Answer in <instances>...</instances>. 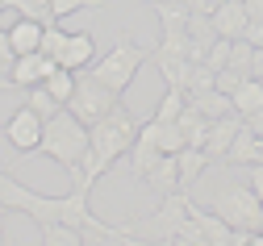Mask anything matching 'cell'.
Segmentation results:
<instances>
[{"instance_id": "obj_1", "label": "cell", "mask_w": 263, "mask_h": 246, "mask_svg": "<svg viewBox=\"0 0 263 246\" xmlns=\"http://www.w3.org/2000/svg\"><path fill=\"white\" fill-rule=\"evenodd\" d=\"M138 129H142V117H134L125 104H117L109 117H101V121L92 125V146L84 155V175L71 180V184H88L92 188L101 175H109V167L121 155H129V146L138 142Z\"/></svg>"}, {"instance_id": "obj_2", "label": "cell", "mask_w": 263, "mask_h": 246, "mask_svg": "<svg viewBox=\"0 0 263 246\" xmlns=\"http://www.w3.org/2000/svg\"><path fill=\"white\" fill-rule=\"evenodd\" d=\"M88 146H92V125H84V121L67 109V104H63L54 117H46L38 155L54 159L63 171L71 175V180H80V175H84V155H88Z\"/></svg>"}, {"instance_id": "obj_3", "label": "cell", "mask_w": 263, "mask_h": 246, "mask_svg": "<svg viewBox=\"0 0 263 246\" xmlns=\"http://www.w3.org/2000/svg\"><path fill=\"white\" fill-rule=\"evenodd\" d=\"M146 59H151V50L138 46L129 33H121L117 46H113L109 54H101V59L88 67V75H92V80H101V84L113 88V92H125L129 84H134V75L142 71V63H146Z\"/></svg>"}, {"instance_id": "obj_4", "label": "cell", "mask_w": 263, "mask_h": 246, "mask_svg": "<svg viewBox=\"0 0 263 246\" xmlns=\"http://www.w3.org/2000/svg\"><path fill=\"white\" fill-rule=\"evenodd\" d=\"M213 213L226 217L242 234H263V200L255 196L251 184H226L213 192Z\"/></svg>"}, {"instance_id": "obj_5", "label": "cell", "mask_w": 263, "mask_h": 246, "mask_svg": "<svg viewBox=\"0 0 263 246\" xmlns=\"http://www.w3.org/2000/svg\"><path fill=\"white\" fill-rule=\"evenodd\" d=\"M192 217V200H188V192L180 188V192H167V196H159V209L142 221V225H134L138 230V238H146V242H176V234H180V225Z\"/></svg>"}, {"instance_id": "obj_6", "label": "cell", "mask_w": 263, "mask_h": 246, "mask_svg": "<svg viewBox=\"0 0 263 246\" xmlns=\"http://www.w3.org/2000/svg\"><path fill=\"white\" fill-rule=\"evenodd\" d=\"M121 104V92H113V88H105L101 80H80L76 84V92H71V100H67V109L84 121V125H96L101 117H109L113 109Z\"/></svg>"}, {"instance_id": "obj_7", "label": "cell", "mask_w": 263, "mask_h": 246, "mask_svg": "<svg viewBox=\"0 0 263 246\" xmlns=\"http://www.w3.org/2000/svg\"><path fill=\"white\" fill-rule=\"evenodd\" d=\"M42 129H46V117H38L29 104H21V109L5 121V138H9V146L17 150V159L38 155V146H42Z\"/></svg>"}, {"instance_id": "obj_8", "label": "cell", "mask_w": 263, "mask_h": 246, "mask_svg": "<svg viewBox=\"0 0 263 246\" xmlns=\"http://www.w3.org/2000/svg\"><path fill=\"white\" fill-rule=\"evenodd\" d=\"M54 67H59V63H54L50 54H42V50H29V54H17V59H13V67H9L5 75H9V84H13V88H21V92H25V88L42 84V80L54 71Z\"/></svg>"}, {"instance_id": "obj_9", "label": "cell", "mask_w": 263, "mask_h": 246, "mask_svg": "<svg viewBox=\"0 0 263 246\" xmlns=\"http://www.w3.org/2000/svg\"><path fill=\"white\" fill-rule=\"evenodd\" d=\"M242 125H247V117H242V113H226V117H217V121L209 125L205 150H209V159H213V163H221V159H226L230 142H234V138L242 134Z\"/></svg>"}, {"instance_id": "obj_10", "label": "cell", "mask_w": 263, "mask_h": 246, "mask_svg": "<svg viewBox=\"0 0 263 246\" xmlns=\"http://www.w3.org/2000/svg\"><path fill=\"white\" fill-rule=\"evenodd\" d=\"M92 63H96V33H92V29H71L67 50H63L59 67H71V71H88Z\"/></svg>"}, {"instance_id": "obj_11", "label": "cell", "mask_w": 263, "mask_h": 246, "mask_svg": "<svg viewBox=\"0 0 263 246\" xmlns=\"http://www.w3.org/2000/svg\"><path fill=\"white\" fill-rule=\"evenodd\" d=\"M159 159H163V150H159V142H155L151 125L142 121V129H138V142L129 146V175H134V180L142 184V180H146V171H151Z\"/></svg>"}, {"instance_id": "obj_12", "label": "cell", "mask_w": 263, "mask_h": 246, "mask_svg": "<svg viewBox=\"0 0 263 246\" xmlns=\"http://www.w3.org/2000/svg\"><path fill=\"white\" fill-rule=\"evenodd\" d=\"M192 217H196V225H201V238H205V246H234V225H230L226 217H217L213 209H201V204H192Z\"/></svg>"}, {"instance_id": "obj_13", "label": "cell", "mask_w": 263, "mask_h": 246, "mask_svg": "<svg viewBox=\"0 0 263 246\" xmlns=\"http://www.w3.org/2000/svg\"><path fill=\"white\" fill-rule=\"evenodd\" d=\"M247 21H251V13H247L242 0H226V5H217V13H213V29L221 33V38H242Z\"/></svg>"}, {"instance_id": "obj_14", "label": "cell", "mask_w": 263, "mask_h": 246, "mask_svg": "<svg viewBox=\"0 0 263 246\" xmlns=\"http://www.w3.org/2000/svg\"><path fill=\"white\" fill-rule=\"evenodd\" d=\"M176 167H180V188L188 192L196 180H201V175L213 167V159H209V150L205 146H184L180 155H176Z\"/></svg>"}, {"instance_id": "obj_15", "label": "cell", "mask_w": 263, "mask_h": 246, "mask_svg": "<svg viewBox=\"0 0 263 246\" xmlns=\"http://www.w3.org/2000/svg\"><path fill=\"white\" fill-rule=\"evenodd\" d=\"M155 196H167V192H180V167H176V155H163L142 180Z\"/></svg>"}, {"instance_id": "obj_16", "label": "cell", "mask_w": 263, "mask_h": 246, "mask_svg": "<svg viewBox=\"0 0 263 246\" xmlns=\"http://www.w3.org/2000/svg\"><path fill=\"white\" fill-rule=\"evenodd\" d=\"M155 17H159V29L163 33H180L188 29V17H192V0H159V5H151Z\"/></svg>"}, {"instance_id": "obj_17", "label": "cell", "mask_w": 263, "mask_h": 246, "mask_svg": "<svg viewBox=\"0 0 263 246\" xmlns=\"http://www.w3.org/2000/svg\"><path fill=\"white\" fill-rule=\"evenodd\" d=\"M188 104H192L196 113H205L209 121H217V117H226V113H234V100H230V92H221V88L192 92V96H188Z\"/></svg>"}, {"instance_id": "obj_18", "label": "cell", "mask_w": 263, "mask_h": 246, "mask_svg": "<svg viewBox=\"0 0 263 246\" xmlns=\"http://www.w3.org/2000/svg\"><path fill=\"white\" fill-rule=\"evenodd\" d=\"M151 63L159 67V75L167 80V88H184V84H188L192 59H180V54H163V50H151ZM184 92H188V88H184Z\"/></svg>"}, {"instance_id": "obj_19", "label": "cell", "mask_w": 263, "mask_h": 246, "mask_svg": "<svg viewBox=\"0 0 263 246\" xmlns=\"http://www.w3.org/2000/svg\"><path fill=\"white\" fill-rule=\"evenodd\" d=\"M42 21H34V17H17L13 25H9V38H13V50L17 54H29V50H38L42 46Z\"/></svg>"}, {"instance_id": "obj_20", "label": "cell", "mask_w": 263, "mask_h": 246, "mask_svg": "<svg viewBox=\"0 0 263 246\" xmlns=\"http://www.w3.org/2000/svg\"><path fill=\"white\" fill-rule=\"evenodd\" d=\"M151 125V134H155V142H159V150L163 155H180L184 146H188V138H184V129H180V121H146Z\"/></svg>"}, {"instance_id": "obj_21", "label": "cell", "mask_w": 263, "mask_h": 246, "mask_svg": "<svg viewBox=\"0 0 263 246\" xmlns=\"http://www.w3.org/2000/svg\"><path fill=\"white\" fill-rule=\"evenodd\" d=\"M38 238L46 246H84V234L76 225H67V221H42L38 225Z\"/></svg>"}, {"instance_id": "obj_22", "label": "cell", "mask_w": 263, "mask_h": 246, "mask_svg": "<svg viewBox=\"0 0 263 246\" xmlns=\"http://www.w3.org/2000/svg\"><path fill=\"white\" fill-rule=\"evenodd\" d=\"M230 100H234V113H242V117H251V113H259L263 109V80H247L234 96H230Z\"/></svg>"}, {"instance_id": "obj_23", "label": "cell", "mask_w": 263, "mask_h": 246, "mask_svg": "<svg viewBox=\"0 0 263 246\" xmlns=\"http://www.w3.org/2000/svg\"><path fill=\"white\" fill-rule=\"evenodd\" d=\"M76 75H80V71H71V67H54V71H50L42 84L50 88V96H54L59 104H67V100H71V92H76V84H80Z\"/></svg>"}, {"instance_id": "obj_24", "label": "cell", "mask_w": 263, "mask_h": 246, "mask_svg": "<svg viewBox=\"0 0 263 246\" xmlns=\"http://www.w3.org/2000/svg\"><path fill=\"white\" fill-rule=\"evenodd\" d=\"M184 109H188V92H184V88H167L163 100L155 104V121H176Z\"/></svg>"}, {"instance_id": "obj_25", "label": "cell", "mask_w": 263, "mask_h": 246, "mask_svg": "<svg viewBox=\"0 0 263 246\" xmlns=\"http://www.w3.org/2000/svg\"><path fill=\"white\" fill-rule=\"evenodd\" d=\"M21 104H29V109H34L38 117H54V113L63 109V104L50 96V88H46V84H34V88H25V100H21Z\"/></svg>"}, {"instance_id": "obj_26", "label": "cell", "mask_w": 263, "mask_h": 246, "mask_svg": "<svg viewBox=\"0 0 263 246\" xmlns=\"http://www.w3.org/2000/svg\"><path fill=\"white\" fill-rule=\"evenodd\" d=\"M9 9H13L17 17H34V21H42V25H54V21H59L50 0H13Z\"/></svg>"}, {"instance_id": "obj_27", "label": "cell", "mask_w": 263, "mask_h": 246, "mask_svg": "<svg viewBox=\"0 0 263 246\" xmlns=\"http://www.w3.org/2000/svg\"><path fill=\"white\" fill-rule=\"evenodd\" d=\"M67 38H71V33L54 21V25H46V29H42V46H38V50H42V54H50V59L59 63V59H63V50H67Z\"/></svg>"}, {"instance_id": "obj_28", "label": "cell", "mask_w": 263, "mask_h": 246, "mask_svg": "<svg viewBox=\"0 0 263 246\" xmlns=\"http://www.w3.org/2000/svg\"><path fill=\"white\" fill-rule=\"evenodd\" d=\"M247 80H251L247 67H221V71H217V88H221V92H230V96H234Z\"/></svg>"}, {"instance_id": "obj_29", "label": "cell", "mask_w": 263, "mask_h": 246, "mask_svg": "<svg viewBox=\"0 0 263 246\" xmlns=\"http://www.w3.org/2000/svg\"><path fill=\"white\" fill-rule=\"evenodd\" d=\"M50 5H54V17L63 21V17H71L80 9H105V0H50Z\"/></svg>"}, {"instance_id": "obj_30", "label": "cell", "mask_w": 263, "mask_h": 246, "mask_svg": "<svg viewBox=\"0 0 263 246\" xmlns=\"http://www.w3.org/2000/svg\"><path fill=\"white\" fill-rule=\"evenodd\" d=\"M13 59H17V50H13V38H9V25H0V71H9Z\"/></svg>"}, {"instance_id": "obj_31", "label": "cell", "mask_w": 263, "mask_h": 246, "mask_svg": "<svg viewBox=\"0 0 263 246\" xmlns=\"http://www.w3.org/2000/svg\"><path fill=\"white\" fill-rule=\"evenodd\" d=\"M242 38H247L251 46H263V17H251V21H247V33H242Z\"/></svg>"}, {"instance_id": "obj_32", "label": "cell", "mask_w": 263, "mask_h": 246, "mask_svg": "<svg viewBox=\"0 0 263 246\" xmlns=\"http://www.w3.org/2000/svg\"><path fill=\"white\" fill-rule=\"evenodd\" d=\"M247 184L255 188V196L263 200V163H255V167H247Z\"/></svg>"}, {"instance_id": "obj_33", "label": "cell", "mask_w": 263, "mask_h": 246, "mask_svg": "<svg viewBox=\"0 0 263 246\" xmlns=\"http://www.w3.org/2000/svg\"><path fill=\"white\" fill-rule=\"evenodd\" d=\"M251 75L263 80V46H255V54H251Z\"/></svg>"}, {"instance_id": "obj_34", "label": "cell", "mask_w": 263, "mask_h": 246, "mask_svg": "<svg viewBox=\"0 0 263 246\" xmlns=\"http://www.w3.org/2000/svg\"><path fill=\"white\" fill-rule=\"evenodd\" d=\"M247 125H251V129L263 138V109H259V113H251V117H247Z\"/></svg>"}, {"instance_id": "obj_35", "label": "cell", "mask_w": 263, "mask_h": 246, "mask_svg": "<svg viewBox=\"0 0 263 246\" xmlns=\"http://www.w3.org/2000/svg\"><path fill=\"white\" fill-rule=\"evenodd\" d=\"M242 5H247L251 17H263V0H242Z\"/></svg>"}, {"instance_id": "obj_36", "label": "cell", "mask_w": 263, "mask_h": 246, "mask_svg": "<svg viewBox=\"0 0 263 246\" xmlns=\"http://www.w3.org/2000/svg\"><path fill=\"white\" fill-rule=\"evenodd\" d=\"M0 217H5V209H0ZM0 238H5V221H0Z\"/></svg>"}, {"instance_id": "obj_37", "label": "cell", "mask_w": 263, "mask_h": 246, "mask_svg": "<svg viewBox=\"0 0 263 246\" xmlns=\"http://www.w3.org/2000/svg\"><path fill=\"white\" fill-rule=\"evenodd\" d=\"M0 5H5V9H9V5H13V0H0Z\"/></svg>"}, {"instance_id": "obj_38", "label": "cell", "mask_w": 263, "mask_h": 246, "mask_svg": "<svg viewBox=\"0 0 263 246\" xmlns=\"http://www.w3.org/2000/svg\"><path fill=\"white\" fill-rule=\"evenodd\" d=\"M0 138H5V121H0Z\"/></svg>"}, {"instance_id": "obj_39", "label": "cell", "mask_w": 263, "mask_h": 246, "mask_svg": "<svg viewBox=\"0 0 263 246\" xmlns=\"http://www.w3.org/2000/svg\"><path fill=\"white\" fill-rule=\"evenodd\" d=\"M5 13H9V9H5V5H0V17H5Z\"/></svg>"}, {"instance_id": "obj_40", "label": "cell", "mask_w": 263, "mask_h": 246, "mask_svg": "<svg viewBox=\"0 0 263 246\" xmlns=\"http://www.w3.org/2000/svg\"><path fill=\"white\" fill-rule=\"evenodd\" d=\"M146 5H159V0H146Z\"/></svg>"}]
</instances>
